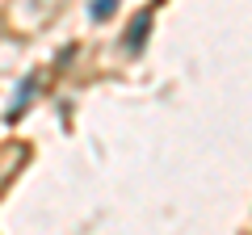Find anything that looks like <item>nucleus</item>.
Segmentation results:
<instances>
[{
  "label": "nucleus",
  "instance_id": "obj_2",
  "mask_svg": "<svg viewBox=\"0 0 252 235\" xmlns=\"http://www.w3.org/2000/svg\"><path fill=\"white\" fill-rule=\"evenodd\" d=\"M30 92H38V76H26V80H21V88H17V101H13V118H17L21 109H26Z\"/></svg>",
  "mask_w": 252,
  "mask_h": 235
},
{
  "label": "nucleus",
  "instance_id": "obj_1",
  "mask_svg": "<svg viewBox=\"0 0 252 235\" xmlns=\"http://www.w3.org/2000/svg\"><path fill=\"white\" fill-rule=\"evenodd\" d=\"M147 29H152V9H143L135 17V26H130V34H126V51H143V42H147Z\"/></svg>",
  "mask_w": 252,
  "mask_h": 235
},
{
  "label": "nucleus",
  "instance_id": "obj_3",
  "mask_svg": "<svg viewBox=\"0 0 252 235\" xmlns=\"http://www.w3.org/2000/svg\"><path fill=\"white\" fill-rule=\"evenodd\" d=\"M114 13H118V0H93V4H89V17L93 21H109Z\"/></svg>",
  "mask_w": 252,
  "mask_h": 235
}]
</instances>
